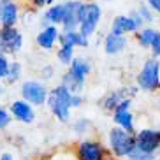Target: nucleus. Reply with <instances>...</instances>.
<instances>
[{
	"instance_id": "cd10ccee",
	"label": "nucleus",
	"mask_w": 160,
	"mask_h": 160,
	"mask_svg": "<svg viewBox=\"0 0 160 160\" xmlns=\"http://www.w3.org/2000/svg\"><path fill=\"white\" fill-rule=\"evenodd\" d=\"M51 0H33V4L37 5V7H41V5H44V4H49Z\"/></svg>"
},
{
	"instance_id": "a878e982",
	"label": "nucleus",
	"mask_w": 160,
	"mask_h": 160,
	"mask_svg": "<svg viewBox=\"0 0 160 160\" xmlns=\"http://www.w3.org/2000/svg\"><path fill=\"white\" fill-rule=\"evenodd\" d=\"M151 51L155 57H160V32H157L155 39H153V44H151Z\"/></svg>"
},
{
	"instance_id": "7ed1b4c3",
	"label": "nucleus",
	"mask_w": 160,
	"mask_h": 160,
	"mask_svg": "<svg viewBox=\"0 0 160 160\" xmlns=\"http://www.w3.org/2000/svg\"><path fill=\"white\" fill-rule=\"evenodd\" d=\"M109 141H111V146L116 155H130L132 150L136 148V137H132L125 128L116 127L111 130L109 134Z\"/></svg>"
},
{
	"instance_id": "393cba45",
	"label": "nucleus",
	"mask_w": 160,
	"mask_h": 160,
	"mask_svg": "<svg viewBox=\"0 0 160 160\" xmlns=\"http://www.w3.org/2000/svg\"><path fill=\"white\" fill-rule=\"evenodd\" d=\"M9 122H11L9 113H7L5 109H0V128L7 127V125H9Z\"/></svg>"
},
{
	"instance_id": "412c9836",
	"label": "nucleus",
	"mask_w": 160,
	"mask_h": 160,
	"mask_svg": "<svg viewBox=\"0 0 160 160\" xmlns=\"http://www.w3.org/2000/svg\"><path fill=\"white\" fill-rule=\"evenodd\" d=\"M19 72H21V65L19 63H11V67H9V74H7V79L9 81H16L19 78Z\"/></svg>"
},
{
	"instance_id": "423d86ee",
	"label": "nucleus",
	"mask_w": 160,
	"mask_h": 160,
	"mask_svg": "<svg viewBox=\"0 0 160 160\" xmlns=\"http://www.w3.org/2000/svg\"><path fill=\"white\" fill-rule=\"evenodd\" d=\"M100 21V7L93 2H90L86 4V11H85V19L81 21L79 25V33L83 37L88 39L90 35H93L95 28H97V25Z\"/></svg>"
},
{
	"instance_id": "b1692460",
	"label": "nucleus",
	"mask_w": 160,
	"mask_h": 160,
	"mask_svg": "<svg viewBox=\"0 0 160 160\" xmlns=\"http://www.w3.org/2000/svg\"><path fill=\"white\" fill-rule=\"evenodd\" d=\"M139 14H141V18L146 19V21H153V19H155V16L151 14V11L148 9V5H142L141 9H139Z\"/></svg>"
},
{
	"instance_id": "ddd939ff",
	"label": "nucleus",
	"mask_w": 160,
	"mask_h": 160,
	"mask_svg": "<svg viewBox=\"0 0 160 160\" xmlns=\"http://www.w3.org/2000/svg\"><path fill=\"white\" fill-rule=\"evenodd\" d=\"M102 150L97 142L85 141L79 146V158L81 160H102Z\"/></svg>"
},
{
	"instance_id": "39448f33",
	"label": "nucleus",
	"mask_w": 160,
	"mask_h": 160,
	"mask_svg": "<svg viewBox=\"0 0 160 160\" xmlns=\"http://www.w3.org/2000/svg\"><path fill=\"white\" fill-rule=\"evenodd\" d=\"M23 46V37L14 27H2L0 28V48L4 53H16Z\"/></svg>"
},
{
	"instance_id": "c85d7f7f",
	"label": "nucleus",
	"mask_w": 160,
	"mask_h": 160,
	"mask_svg": "<svg viewBox=\"0 0 160 160\" xmlns=\"http://www.w3.org/2000/svg\"><path fill=\"white\" fill-rule=\"evenodd\" d=\"M0 160H12V157H11L9 153H2V157H0Z\"/></svg>"
},
{
	"instance_id": "bb28decb",
	"label": "nucleus",
	"mask_w": 160,
	"mask_h": 160,
	"mask_svg": "<svg viewBox=\"0 0 160 160\" xmlns=\"http://www.w3.org/2000/svg\"><path fill=\"white\" fill-rule=\"evenodd\" d=\"M148 5H150L155 12H158V14H160V0H148Z\"/></svg>"
},
{
	"instance_id": "20e7f679",
	"label": "nucleus",
	"mask_w": 160,
	"mask_h": 160,
	"mask_svg": "<svg viewBox=\"0 0 160 160\" xmlns=\"http://www.w3.org/2000/svg\"><path fill=\"white\" fill-rule=\"evenodd\" d=\"M137 81L142 90H155L160 85V63L155 58H150L144 63Z\"/></svg>"
},
{
	"instance_id": "9d476101",
	"label": "nucleus",
	"mask_w": 160,
	"mask_h": 160,
	"mask_svg": "<svg viewBox=\"0 0 160 160\" xmlns=\"http://www.w3.org/2000/svg\"><path fill=\"white\" fill-rule=\"evenodd\" d=\"M130 108V100H123L120 106L116 108V113H114V122L120 125L122 128H125L127 132H130L134 128V123H132V113L128 111Z\"/></svg>"
},
{
	"instance_id": "f03ea898",
	"label": "nucleus",
	"mask_w": 160,
	"mask_h": 160,
	"mask_svg": "<svg viewBox=\"0 0 160 160\" xmlns=\"http://www.w3.org/2000/svg\"><path fill=\"white\" fill-rule=\"evenodd\" d=\"M65 16H63V32H74L85 19L86 4L79 0H67L65 4Z\"/></svg>"
},
{
	"instance_id": "f8f14e48",
	"label": "nucleus",
	"mask_w": 160,
	"mask_h": 160,
	"mask_svg": "<svg viewBox=\"0 0 160 160\" xmlns=\"http://www.w3.org/2000/svg\"><path fill=\"white\" fill-rule=\"evenodd\" d=\"M57 39H58V28L55 25H46L42 32L37 35V44L44 49H51L57 42Z\"/></svg>"
},
{
	"instance_id": "9b49d317",
	"label": "nucleus",
	"mask_w": 160,
	"mask_h": 160,
	"mask_svg": "<svg viewBox=\"0 0 160 160\" xmlns=\"http://www.w3.org/2000/svg\"><path fill=\"white\" fill-rule=\"evenodd\" d=\"M141 28L139 25L134 21V18H132L130 14L128 16H116L113 21V33H116V35H123V33L127 32H134V30Z\"/></svg>"
},
{
	"instance_id": "1a4fd4ad",
	"label": "nucleus",
	"mask_w": 160,
	"mask_h": 160,
	"mask_svg": "<svg viewBox=\"0 0 160 160\" xmlns=\"http://www.w3.org/2000/svg\"><path fill=\"white\" fill-rule=\"evenodd\" d=\"M18 19V7L11 0H0V23L2 27H14Z\"/></svg>"
},
{
	"instance_id": "aec40b11",
	"label": "nucleus",
	"mask_w": 160,
	"mask_h": 160,
	"mask_svg": "<svg viewBox=\"0 0 160 160\" xmlns=\"http://www.w3.org/2000/svg\"><path fill=\"white\" fill-rule=\"evenodd\" d=\"M74 48H69V46H62L60 51H58V60L62 63H72L74 60Z\"/></svg>"
},
{
	"instance_id": "0eeeda50",
	"label": "nucleus",
	"mask_w": 160,
	"mask_h": 160,
	"mask_svg": "<svg viewBox=\"0 0 160 160\" xmlns=\"http://www.w3.org/2000/svg\"><path fill=\"white\" fill-rule=\"evenodd\" d=\"M21 95L27 99V102L37 104V106L44 104L48 99V92L44 88V85H41L37 81H27V83H23V86H21Z\"/></svg>"
},
{
	"instance_id": "f3484780",
	"label": "nucleus",
	"mask_w": 160,
	"mask_h": 160,
	"mask_svg": "<svg viewBox=\"0 0 160 160\" xmlns=\"http://www.w3.org/2000/svg\"><path fill=\"white\" fill-rule=\"evenodd\" d=\"M63 16H65V5L57 4L49 7V11L44 14V21L49 25H58V23H63Z\"/></svg>"
},
{
	"instance_id": "a211bd4d",
	"label": "nucleus",
	"mask_w": 160,
	"mask_h": 160,
	"mask_svg": "<svg viewBox=\"0 0 160 160\" xmlns=\"http://www.w3.org/2000/svg\"><path fill=\"white\" fill-rule=\"evenodd\" d=\"M71 72L85 79L86 74L90 72V65H88V62L83 60V58H74V60H72V63H71Z\"/></svg>"
},
{
	"instance_id": "6ab92c4d",
	"label": "nucleus",
	"mask_w": 160,
	"mask_h": 160,
	"mask_svg": "<svg viewBox=\"0 0 160 160\" xmlns=\"http://www.w3.org/2000/svg\"><path fill=\"white\" fill-rule=\"evenodd\" d=\"M155 35H157V30L155 28H144V30L139 32V42H141L142 46H151Z\"/></svg>"
},
{
	"instance_id": "4be33fe9",
	"label": "nucleus",
	"mask_w": 160,
	"mask_h": 160,
	"mask_svg": "<svg viewBox=\"0 0 160 160\" xmlns=\"http://www.w3.org/2000/svg\"><path fill=\"white\" fill-rule=\"evenodd\" d=\"M128 157H130L132 160H151V155H148V153L141 151L139 148H137V146L134 148V150H132V153H130Z\"/></svg>"
},
{
	"instance_id": "c756f323",
	"label": "nucleus",
	"mask_w": 160,
	"mask_h": 160,
	"mask_svg": "<svg viewBox=\"0 0 160 160\" xmlns=\"http://www.w3.org/2000/svg\"><path fill=\"white\" fill-rule=\"evenodd\" d=\"M0 92H2V86H0Z\"/></svg>"
},
{
	"instance_id": "dca6fc26",
	"label": "nucleus",
	"mask_w": 160,
	"mask_h": 160,
	"mask_svg": "<svg viewBox=\"0 0 160 160\" xmlns=\"http://www.w3.org/2000/svg\"><path fill=\"white\" fill-rule=\"evenodd\" d=\"M62 46H69V48H74V46H86L88 44V39L83 37L78 30L74 32H63L62 33Z\"/></svg>"
},
{
	"instance_id": "5701e85b",
	"label": "nucleus",
	"mask_w": 160,
	"mask_h": 160,
	"mask_svg": "<svg viewBox=\"0 0 160 160\" xmlns=\"http://www.w3.org/2000/svg\"><path fill=\"white\" fill-rule=\"evenodd\" d=\"M9 67H11V63L7 62V58L0 57V79H2V78H7V74H9Z\"/></svg>"
},
{
	"instance_id": "f257e3e1",
	"label": "nucleus",
	"mask_w": 160,
	"mask_h": 160,
	"mask_svg": "<svg viewBox=\"0 0 160 160\" xmlns=\"http://www.w3.org/2000/svg\"><path fill=\"white\" fill-rule=\"evenodd\" d=\"M48 104H49L53 113L57 114L58 120L67 122L69 120V109L74 108V106H79L81 99L72 93L65 85H60L51 92L49 99H48Z\"/></svg>"
},
{
	"instance_id": "6e6552de",
	"label": "nucleus",
	"mask_w": 160,
	"mask_h": 160,
	"mask_svg": "<svg viewBox=\"0 0 160 160\" xmlns=\"http://www.w3.org/2000/svg\"><path fill=\"white\" fill-rule=\"evenodd\" d=\"M136 146L139 148L141 151L151 155L153 151L160 146V132L157 130H142L139 132V136L136 137Z\"/></svg>"
},
{
	"instance_id": "2eb2a0df",
	"label": "nucleus",
	"mask_w": 160,
	"mask_h": 160,
	"mask_svg": "<svg viewBox=\"0 0 160 160\" xmlns=\"http://www.w3.org/2000/svg\"><path fill=\"white\" fill-rule=\"evenodd\" d=\"M125 44H127V41H125V37L123 35H116V33H109L108 37H106V44H104V48H106V53H109V55H116V53H120L125 48Z\"/></svg>"
},
{
	"instance_id": "4468645a",
	"label": "nucleus",
	"mask_w": 160,
	"mask_h": 160,
	"mask_svg": "<svg viewBox=\"0 0 160 160\" xmlns=\"http://www.w3.org/2000/svg\"><path fill=\"white\" fill-rule=\"evenodd\" d=\"M11 113L23 123H30L33 120V109L30 108L28 102H25V100H16V102L12 104V108H11Z\"/></svg>"
}]
</instances>
